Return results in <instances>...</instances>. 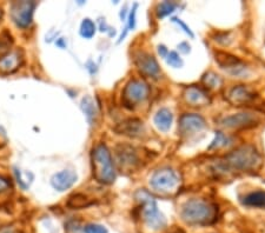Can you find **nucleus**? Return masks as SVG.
<instances>
[{"instance_id": "1", "label": "nucleus", "mask_w": 265, "mask_h": 233, "mask_svg": "<svg viewBox=\"0 0 265 233\" xmlns=\"http://www.w3.org/2000/svg\"><path fill=\"white\" fill-rule=\"evenodd\" d=\"M262 157L254 146H242L224 157L218 167L227 171H255L262 166Z\"/></svg>"}, {"instance_id": "2", "label": "nucleus", "mask_w": 265, "mask_h": 233, "mask_svg": "<svg viewBox=\"0 0 265 233\" xmlns=\"http://www.w3.org/2000/svg\"><path fill=\"white\" fill-rule=\"evenodd\" d=\"M181 216L183 221L191 225H208L217 218V209L203 199H190L183 205Z\"/></svg>"}, {"instance_id": "3", "label": "nucleus", "mask_w": 265, "mask_h": 233, "mask_svg": "<svg viewBox=\"0 0 265 233\" xmlns=\"http://www.w3.org/2000/svg\"><path fill=\"white\" fill-rule=\"evenodd\" d=\"M92 171L98 183L109 185L116 180L112 157L105 144H99L92 150Z\"/></svg>"}, {"instance_id": "4", "label": "nucleus", "mask_w": 265, "mask_h": 233, "mask_svg": "<svg viewBox=\"0 0 265 233\" xmlns=\"http://www.w3.org/2000/svg\"><path fill=\"white\" fill-rule=\"evenodd\" d=\"M136 199L142 204L143 218L146 225L150 229L156 230V231L164 229L166 225V219L158 210L156 200L151 196V193L145 191V190H138L136 192Z\"/></svg>"}, {"instance_id": "5", "label": "nucleus", "mask_w": 265, "mask_h": 233, "mask_svg": "<svg viewBox=\"0 0 265 233\" xmlns=\"http://www.w3.org/2000/svg\"><path fill=\"white\" fill-rule=\"evenodd\" d=\"M179 184V177L176 171L169 167L157 170L150 179V185L155 191L165 193L171 192Z\"/></svg>"}, {"instance_id": "6", "label": "nucleus", "mask_w": 265, "mask_h": 233, "mask_svg": "<svg viewBox=\"0 0 265 233\" xmlns=\"http://www.w3.org/2000/svg\"><path fill=\"white\" fill-rule=\"evenodd\" d=\"M150 87L142 80H130L123 91V101L127 107L132 108L135 105L147 99Z\"/></svg>"}, {"instance_id": "7", "label": "nucleus", "mask_w": 265, "mask_h": 233, "mask_svg": "<svg viewBox=\"0 0 265 233\" xmlns=\"http://www.w3.org/2000/svg\"><path fill=\"white\" fill-rule=\"evenodd\" d=\"M35 8L34 1H14L11 4V18L13 22L20 28H26L31 25L33 11Z\"/></svg>"}, {"instance_id": "8", "label": "nucleus", "mask_w": 265, "mask_h": 233, "mask_svg": "<svg viewBox=\"0 0 265 233\" xmlns=\"http://www.w3.org/2000/svg\"><path fill=\"white\" fill-rule=\"evenodd\" d=\"M116 158L118 166L123 171L132 172L139 164V158L136 149L131 145H126V144H120L116 147Z\"/></svg>"}, {"instance_id": "9", "label": "nucleus", "mask_w": 265, "mask_h": 233, "mask_svg": "<svg viewBox=\"0 0 265 233\" xmlns=\"http://www.w3.org/2000/svg\"><path fill=\"white\" fill-rule=\"evenodd\" d=\"M261 123V119L253 113H237L231 114L223 118L221 124L227 129H250V127L257 126Z\"/></svg>"}, {"instance_id": "10", "label": "nucleus", "mask_w": 265, "mask_h": 233, "mask_svg": "<svg viewBox=\"0 0 265 233\" xmlns=\"http://www.w3.org/2000/svg\"><path fill=\"white\" fill-rule=\"evenodd\" d=\"M216 61L223 70H227L231 75L235 77H241L245 73V65L235 55L230 53H225V52L218 51L216 53Z\"/></svg>"}, {"instance_id": "11", "label": "nucleus", "mask_w": 265, "mask_h": 233, "mask_svg": "<svg viewBox=\"0 0 265 233\" xmlns=\"http://www.w3.org/2000/svg\"><path fill=\"white\" fill-rule=\"evenodd\" d=\"M205 126V119L202 116L196 113H185L179 119L178 129L182 134L190 136V134L201 132Z\"/></svg>"}, {"instance_id": "12", "label": "nucleus", "mask_w": 265, "mask_h": 233, "mask_svg": "<svg viewBox=\"0 0 265 233\" xmlns=\"http://www.w3.org/2000/svg\"><path fill=\"white\" fill-rule=\"evenodd\" d=\"M135 63L138 70L149 77L156 78L159 74V65L156 58L146 52H138L135 57Z\"/></svg>"}, {"instance_id": "13", "label": "nucleus", "mask_w": 265, "mask_h": 233, "mask_svg": "<svg viewBox=\"0 0 265 233\" xmlns=\"http://www.w3.org/2000/svg\"><path fill=\"white\" fill-rule=\"evenodd\" d=\"M255 98H256L255 92L244 85H237V86L232 87L228 93L229 103L234 106H242V105L251 103L255 100Z\"/></svg>"}, {"instance_id": "14", "label": "nucleus", "mask_w": 265, "mask_h": 233, "mask_svg": "<svg viewBox=\"0 0 265 233\" xmlns=\"http://www.w3.org/2000/svg\"><path fill=\"white\" fill-rule=\"evenodd\" d=\"M78 176L74 171L64 170L60 172L55 173L51 178V185L54 190L59 192H64L66 190L71 189L74 184L77 183Z\"/></svg>"}, {"instance_id": "15", "label": "nucleus", "mask_w": 265, "mask_h": 233, "mask_svg": "<svg viewBox=\"0 0 265 233\" xmlns=\"http://www.w3.org/2000/svg\"><path fill=\"white\" fill-rule=\"evenodd\" d=\"M24 61V55L20 50L11 51L0 59V73L9 74L18 70Z\"/></svg>"}, {"instance_id": "16", "label": "nucleus", "mask_w": 265, "mask_h": 233, "mask_svg": "<svg viewBox=\"0 0 265 233\" xmlns=\"http://www.w3.org/2000/svg\"><path fill=\"white\" fill-rule=\"evenodd\" d=\"M114 131H116L118 134H123V136L132 138L139 137L144 131L143 121L136 119V118H133V119H126L122 121L120 124H118V125L114 127Z\"/></svg>"}, {"instance_id": "17", "label": "nucleus", "mask_w": 265, "mask_h": 233, "mask_svg": "<svg viewBox=\"0 0 265 233\" xmlns=\"http://www.w3.org/2000/svg\"><path fill=\"white\" fill-rule=\"evenodd\" d=\"M184 98L192 106H203L209 103L208 94L197 86H190L184 92Z\"/></svg>"}, {"instance_id": "18", "label": "nucleus", "mask_w": 265, "mask_h": 233, "mask_svg": "<svg viewBox=\"0 0 265 233\" xmlns=\"http://www.w3.org/2000/svg\"><path fill=\"white\" fill-rule=\"evenodd\" d=\"M153 121H155L157 129L159 131H163V132H166L172 126L173 114L169 108H160V110H158V112L156 113Z\"/></svg>"}, {"instance_id": "19", "label": "nucleus", "mask_w": 265, "mask_h": 233, "mask_svg": "<svg viewBox=\"0 0 265 233\" xmlns=\"http://www.w3.org/2000/svg\"><path fill=\"white\" fill-rule=\"evenodd\" d=\"M243 204L249 208L265 210V191H255L244 197Z\"/></svg>"}, {"instance_id": "20", "label": "nucleus", "mask_w": 265, "mask_h": 233, "mask_svg": "<svg viewBox=\"0 0 265 233\" xmlns=\"http://www.w3.org/2000/svg\"><path fill=\"white\" fill-rule=\"evenodd\" d=\"M81 110L84 111L85 116H86V119L88 123H90V125H93V123L96 121L97 118V108L92 98L88 96L83 98V100H81Z\"/></svg>"}, {"instance_id": "21", "label": "nucleus", "mask_w": 265, "mask_h": 233, "mask_svg": "<svg viewBox=\"0 0 265 233\" xmlns=\"http://www.w3.org/2000/svg\"><path fill=\"white\" fill-rule=\"evenodd\" d=\"M92 204H93V202H91L90 199H87L86 196L81 195V193L72 195L67 200V206L73 210L88 208V206H91Z\"/></svg>"}, {"instance_id": "22", "label": "nucleus", "mask_w": 265, "mask_h": 233, "mask_svg": "<svg viewBox=\"0 0 265 233\" xmlns=\"http://www.w3.org/2000/svg\"><path fill=\"white\" fill-rule=\"evenodd\" d=\"M12 44L13 39L12 35L9 34V32L2 31L1 33H0V55H1V57H4V55L8 53L12 47Z\"/></svg>"}, {"instance_id": "23", "label": "nucleus", "mask_w": 265, "mask_h": 233, "mask_svg": "<svg viewBox=\"0 0 265 233\" xmlns=\"http://www.w3.org/2000/svg\"><path fill=\"white\" fill-rule=\"evenodd\" d=\"M96 33V25L91 19H84L80 25V35L85 39H91Z\"/></svg>"}, {"instance_id": "24", "label": "nucleus", "mask_w": 265, "mask_h": 233, "mask_svg": "<svg viewBox=\"0 0 265 233\" xmlns=\"http://www.w3.org/2000/svg\"><path fill=\"white\" fill-rule=\"evenodd\" d=\"M177 4L172 1H164L160 2V4L157 6V15L158 18H164L166 15H170L171 13L176 11Z\"/></svg>"}, {"instance_id": "25", "label": "nucleus", "mask_w": 265, "mask_h": 233, "mask_svg": "<svg viewBox=\"0 0 265 233\" xmlns=\"http://www.w3.org/2000/svg\"><path fill=\"white\" fill-rule=\"evenodd\" d=\"M203 83L210 88H216L222 84V80L218 74L214 73V72H209V73H206L204 77H203Z\"/></svg>"}, {"instance_id": "26", "label": "nucleus", "mask_w": 265, "mask_h": 233, "mask_svg": "<svg viewBox=\"0 0 265 233\" xmlns=\"http://www.w3.org/2000/svg\"><path fill=\"white\" fill-rule=\"evenodd\" d=\"M229 142V138L225 136L224 133H222L221 131H217L216 132L215 139L212 140V143L209 146V150H214V149H219L222 146H227Z\"/></svg>"}, {"instance_id": "27", "label": "nucleus", "mask_w": 265, "mask_h": 233, "mask_svg": "<svg viewBox=\"0 0 265 233\" xmlns=\"http://www.w3.org/2000/svg\"><path fill=\"white\" fill-rule=\"evenodd\" d=\"M166 63L168 65H170L171 67H175V68H179L182 67L184 63H183V59L181 58V55L177 53L176 51H171L169 52V54L166 55Z\"/></svg>"}, {"instance_id": "28", "label": "nucleus", "mask_w": 265, "mask_h": 233, "mask_svg": "<svg viewBox=\"0 0 265 233\" xmlns=\"http://www.w3.org/2000/svg\"><path fill=\"white\" fill-rule=\"evenodd\" d=\"M84 233H107L105 226L99 224H87L83 229Z\"/></svg>"}, {"instance_id": "29", "label": "nucleus", "mask_w": 265, "mask_h": 233, "mask_svg": "<svg viewBox=\"0 0 265 233\" xmlns=\"http://www.w3.org/2000/svg\"><path fill=\"white\" fill-rule=\"evenodd\" d=\"M172 21H173V22H176V24H178L179 26H181V27L183 28V31H184L186 34H189L190 37L194 38V33H192V31H191V29H190L189 26L186 25L184 21L181 20V19H179V18H172Z\"/></svg>"}, {"instance_id": "30", "label": "nucleus", "mask_w": 265, "mask_h": 233, "mask_svg": "<svg viewBox=\"0 0 265 233\" xmlns=\"http://www.w3.org/2000/svg\"><path fill=\"white\" fill-rule=\"evenodd\" d=\"M136 14H137V4L133 5V8L131 9L129 15V27L133 29L136 27Z\"/></svg>"}, {"instance_id": "31", "label": "nucleus", "mask_w": 265, "mask_h": 233, "mask_svg": "<svg viewBox=\"0 0 265 233\" xmlns=\"http://www.w3.org/2000/svg\"><path fill=\"white\" fill-rule=\"evenodd\" d=\"M9 186H11V184H9L8 180L4 178V177H0V192L6 191Z\"/></svg>"}, {"instance_id": "32", "label": "nucleus", "mask_w": 265, "mask_h": 233, "mask_svg": "<svg viewBox=\"0 0 265 233\" xmlns=\"http://www.w3.org/2000/svg\"><path fill=\"white\" fill-rule=\"evenodd\" d=\"M178 48H179V51L182 52V53L188 54L189 52H190V48H191V47H190V45L188 44V42L183 41V42H181V44L178 45Z\"/></svg>"}, {"instance_id": "33", "label": "nucleus", "mask_w": 265, "mask_h": 233, "mask_svg": "<svg viewBox=\"0 0 265 233\" xmlns=\"http://www.w3.org/2000/svg\"><path fill=\"white\" fill-rule=\"evenodd\" d=\"M158 53L162 58H166V55L169 54V50L166 48V46L164 45H159L158 46Z\"/></svg>"}, {"instance_id": "34", "label": "nucleus", "mask_w": 265, "mask_h": 233, "mask_svg": "<svg viewBox=\"0 0 265 233\" xmlns=\"http://www.w3.org/2000/svg\"><path fill=\"white\" fill-rule=\"evenodd\" d=\"M0 17H1V9H0Z\"/></svg>"}, {"instance_id": "35", "label": "nucleus", "mask_w": 265, "mask_h": 233, "mask_svg": "<svg viewBox=\"0 0 265 233\" xmlns=\"http://www.w3.org/2000/svg\"><path fill=\"white\" fill-rule=\"evenodd\" d=\"M5 233H13V232H5Z\"/></svg>"}]
</instances>
